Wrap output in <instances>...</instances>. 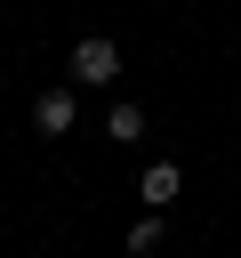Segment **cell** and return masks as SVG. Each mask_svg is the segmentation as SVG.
Masks as SVG:
<instances>
[{"instance_id": "6da1fadb", "label": "cell", "mask_w": 241, "mask_h": 258, "mask_svg": "<svg viewBox=\"0 0 241 258\" xmlns=\"http://www.w3.org/2000/svg\"><path fill=\"white\" fill-rule=\"evenodd\" d=\"M112 73H120V48H112L104 32H88V40L72 48V81H88V89H104Z\"/></svg>"}, {"instance_id": "7a4b0ae2", "label": "cell", "mask_w": 241, "mask_h": 258, "mask_svg": "<svg viewBox=\"0 0 241 258\" xmlns=\"http://www.w3.org/2000/svg\"><path fill=\"white\" fill-rule=\"evenodd\" d=\"M32 129H40V137H64V129H72V89H40V97H32Z\"/></svg>"}, {"instance_id": "3957f363", "label": "cell", "mask_w": 241, "mask_h": 258, "mask_svg": "<svg viewBox=\"0 0 241 258\" xmlns=\"http://www.w3.org/2000/svg\"><path fill=\"white\" fill-rule=\"evenodd\" d=\"M177 185H185V177H177V161H153L137 194H145V210H169V202H177Z\"/></svg>"}, {"instance_id": "277c9868", "label": "cell", "mask_w": 241, "mask_h": 258, "mask_svg": "<svg viewBox=\"0 0 241 258\" xmlns=\"http://www.w3.org/2000/svg\"><path fill=\"white\" fill-rule=\"evenodd\" d=\"M104 137H112V145H137V137H145V113H137L129 97H120V105L104 113Z\"/></svg>"}, {"instance_id": "5b68a950", "label": "cell", "mask_w": 241, "mask_h": 258, "mask_svg": "<svg viewBox=\"0 0 241 258\" xmlns=\"http://www.w3.org/2000/svg\"><path fill=\"white\" fill-rule=\"evenodd\" d=\"M153 250H161V218H137L129 226V258H153Z\"/></svg>"}]
</instances>
